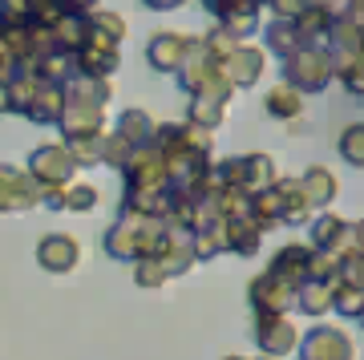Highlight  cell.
I'll list each match as a JSON object with an SVG mask.
<instances>
[{
	"label": "cell",
	"mask_w": 364,
	"mask_h": 360,
	"mask_svg": "<svg viewBox=\"0 0 364 360\" xmlns=\"http://www.w3.org/2000/svg\"><path fill=\"white\" fill-rule=\"evenodd\" d=\"M215 179L223 182V186H235V191H243V194H259L267 191L275 182V162L272 158H263V154H251V158H239V162H219L215 166Z\"/></svg>",
	"instance_id": "6da1fadb"
},
{
	"label": "cell",
	"mask_w": 364,
	"mask_h": 360,
	"mask_svg": "<svg viewBox=\"0 0 364 360\" xmlns=\"http://www.w3.org/2000/svg\"><path fill=\"white\" fill-rule=\"evenodd\" d=\"M284 73H287V81H291L296 90L316 93V90H324V85H328V78H332L336 69H332V53L312 49V45H304V49L287 53Z\"/></svg>",
	"instance_id": "7a4b0ae2"
},
{
	"label": "cell",
	"mask_w": 364,
	"mask_h": 360,
	"mask_svg": "<svg viewBox=\"0 0 364 360\" xmlns=\"http://www.w3.org/2000/svg\"><path fill=\"white\" fill-rule=\"evenodd\" d=\"M28 166H33L41 186H61V182H69V174L77 170V162H73V154H69L65 146H45V150L33 154Z\"/></svg>",
	"instance_id": "3957f363"
},
{
	"label": "cell",
	"mask_w": 364,
	"mask_h": 360,
	"mask_svg": "<svg viewBox=\"0 0 364 360\" xmlns=\"http://www.w3.org/2000/svg\"><path fill=\"white\" fill-rule=\"evenodd\" d=\"M41 198V186L37 182L21 179L16 170L0 166V211H25Z\"/></svg>",
	"instance_id": "277c9868"
},
{
	"label": "cell",
	"mask_w": 364,
	"mask_h": 360,
	"mask_svg": "<svg viewBox=\"0 0 364 360\" xmlns=\"http://www.w3.org/2000/svg\"><path fill=\"white\" fill-rule=\"evenodd\" d=\"M195 45H198L195 37H182V33H158V37L150 41V61H154L158 69H178Z\"/></svg>",
	"instance_id": "5b68a950"
},
{
	"label": "cell",
	"mask_w": 364,
	"mask_h": 360,
	"mask_svg": "<svg viewBox=\"0 0 364 360\" xmlns=\"http://www.w3.org/2000/svg\"><path fill=\"white\" fill-rule=\"evenodd\" d=\"M251 300H255V308L259 312H284L287 304H291V287H287L279 275H263V280L251 283Z\"/></svg>",
	"instance_id": "8992f818"
},
{
	"label": "cell",
	"mask_w": 364,
	"mask_h": 360,
	"mask_svg": "<svg viewBox=\"0 0 364 360\" xmlns=\"http://www.w3.org/2000/svg\"><path fill=\"white\" fill-rule=\"evenodd\" d=\"M259 344L267 352H287V348L296 344V328H291V320H287L284 312H267L259 320Z\"/></svg>",
	"instance_id": "52a82bcc"
},
{
	"label": "cell",
	"mask_w": 364,
	"mask_h": 360,
	"mask_svg": "<svg viewBox=\"0 0 364 360\" xmlns=\"http://www.w3.org/2000/svg\"><path fill=\"white\" fill-rule=\"evenodd\" d=\"M77 255L81 251H77V243H73L69 235H49V239L37 247V259L49 271H69L73 263H77Z\"/></svg>",
	"instance_id": "ba28073f"
},
{
	"label": "cell",
	"mask_w": 364,
	"mask_h": 360,
	"mask_svg": "<svg viewBox=\"0 0 364 360\" xmlns=\"http://www.w3.org/2000/svg\"><path fill=\"white\" fill-rule=\"evenodd\" d=\"M312 235H316V247H320V251H332V255H336L344 239H348V243H356L360 227H356V223H340V219H332V215H324V219L316 223Z\"/></svg>",
	"instance_id": "9c48e42d"
},
{
	"label": "cell",
	"mask_w": 364,
	"mask_h": 360,
	"mask_svg": "<svg viewBox=\"0 0 364 360\" xmlns=\"http://www.w3.org/2000/svg\"><path fill=\"white\" fill-rule=\"evenodd\" d=\"M304 356H352V344L336 328H316L304 340Z\"/></svg>",
	"instance_id": "30bf717a"
},
{
	"label": "cell",
	"mask_w": 364,
	"mask_h": 360,
	"mask_svg": "<svg viewBox=\"0 0 364 360\" xmlns=\"http://www.w3.org/2000/svg\"><path fill=\"white\" fill-rule=\"evenodd\" d=\"M227 57H231V61H227V73H231V78H227V81L251 85V81L259 78V69H263V53L259 49H239V45H235Z\"/></svg>",
	"instance_id": "8fae6325"
},
{
	"label": "cell",
	"mask_w": 364,
	"mask_h": 360,
	"mask_svg": "<svg viewBox=\"0 0 364 360\" xmlns=\"http://www.w3.org/2000/svg\"><path fill=\"white\" fill-rule=\"evenodd\" d=\"M117 134L130 142V146H142V142H150V134H154V122H150L142 110H130V114H122V122H117Z\"/></svg>",
	"instance_id": "7c38bea8"
},
{
	"label": "cell",
	"mask_w": 364,
	"mask_h": 360,
	"mask_svg": "<svg viewBox=\"0 0 364 360\" xmlns=\"http://www.w3.org/2000/svg\"><path fill=\"white\" fill-rule=\"evenodd\" d=\"M299 186H304V194L312 198V206L328 203V198L336 194V182H332V174H328V170H320V166H312V170H308V174H304V182H299Z\"/></svg>",
	"instance_id": "4fadbf2b"
},
{
	"label": "cell",
	"mask_w": 364,
	"mask_h": 360,
	"mask_svg": "<svg viewBox=\"0 0 364 360\" xmlns=\"http://www.w3.org/2000/svg\"><path fill=\"white\" fill-rule=\"evenodd\" d=\"M267 114H275V117H296V114H299V93H296V85H279V90L267 93Z\"/></svg>",
	"instance_id": "5bb4252c"
},
{
	"label": "cell",
	"mask_w": 364,
	"mask_h": 360,
	"mask_svg": "<svg viewBox=\"0 0 364 360\" xmlns=\"http://www.w3.org/2000/svg\"><path fill=\"white\" fill-rule=\"evenodd\" d=\"M340 150H344V158H348L352 166H360V162H364V126L344 129V142H340Z\"/></svg>",
	"instance_id": "9a60e30c"
},
{
	"label": "cell",
	"mask_w": 364,
	"mask_h": 360,
	"mask_svg": "<svg viewBox=\"0 0 364 360\" xmlns=\"http://www.w3.org/2000/svg\"><path fill=\"white\" fill-rule=\"evenodd\" d=\"M146 4H154V9H166V4H178V0H146Z\"/></svg>",
	"instance_id": "2e32d148"
}]
</instances>
